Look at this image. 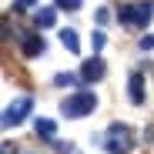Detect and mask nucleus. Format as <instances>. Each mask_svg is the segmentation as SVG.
Returning a JSON list of instances; mask_svg holds the SVG:
<instances>
[{"mask_svg": "<svg viewBox=\"0 0 154 154\" xmlns=\"http://www.w3.org/2000/svg\"><path fill=\"white\" fill-rule=\"evenodd\" d=\"M97 107V97H94V91H74L70 97H64L60 100V114L64 117H87L91 111Z\"/></svg>", "mask_w": 154, "mask_h": 154, "instance_id": "f257e3e1", "label": "nucleus"}, {"mask_svg": "<svg viewBox=\"0 0 154 154\" xmlns=\"http://www.w3.org/2000/svg\"><path fill=\"white\" fill-rule=\"evenodd\" d=\"M154 17V0H141V4H124L117 20L124 23V27H147Z\"/></svg>", "mask_w": 154, "mask_h": 154, "instance_id": "f03ea898", "label": "nucleus"}, {"mask_svg": "<svg viewBox=\"0 0 154 154\" xmlns=\"http://www.w3.org/2000/svg\"><path fill=\"white\" fill-rule=\"evenodd\" d=\"M131 147H134V134H131V127H124V124H111V127H107L104 151H107V154H131Z\"/></svg>", "mask_w": 154, "mask_h": 154, "instance_id": "7ed1b4c3", "label": "nucleus"}, {"mask_svg": "<svg viewBox=\"0 0 154 154\" xmlns=\"http://www.w3.org/2000/svg\"><path fill=\"white\" fill-rule=\"evenodd\" d=\"M34 111V100L30 97H17L14 104L4 111V127H17V124H23V117H27Z\"/></svg>", "mask_w": 154, "mask_h": 154, "instance_id": "20e7f679", "label": "nucleus"}, {"mask_svg": "<svg viewBox=\"0 0 154 154\" xmlns=\"http://www.w3.org/2000/svg\"><path fill=\"white\" fill-rule=\"evenodd\" d=\"M104 70H107V67H104V60H100V54H94L91 60L81 64V81H84V84H94V81L104 77Z\"/></svg>", "mask_w": 154, "mask_h": 154, "instance_id": "39448f33", "label": "nucleus"}, {"mask_svg": "<svg viewBox=\"0 0 154 154\" xmlns=\"http://www.w3.org/2000/svg\"><path fill=\"white\" fill-rule=\"evenodd\" d=\"M127 91H131V104H144V74L134 70L131 81H127Z\"/></svg>", "mask_w": 154, "mask_h": 154, "instance_id": "423d86ee", "label": "nucleus"}, {"mask_svg": "<svg viewBox=\"0 0 154 154\" xmlns=\"http://www.w3.org/2000/svg\"><path fill=\"white\" fill-rule=\"evenodd\" d=\"M23 54L27 57H37V54H44V37L40 34H23Z\"/></svg>", "mask_w": 154, "mask_h": 154, "instance_id": "0eeeda50", "label": "nucleus"}, {"mask_svg": "<svg viewBox=\"0 0 154 154\" xmlns=\"http://www.w3.org/2000/svg\"><path fill=\"white\" fill-rule=\"evenodd\" d=\"M54 20H57V10L54 7H40L37 14H34V23L40 30H47V27H54Z\"/></svg>", "mask_w": 154, "mask_h": 154, "instance_id": "6e6552de", "label": "nucleus"}, {"mask_svg": "<svg viewBox=\"0 0 154 154\" xmlns=\"http://www.w3.org/2000/svg\"><path fill=\"white\" fill-rule=\"evenodd\" d=\"M34 131H37L40 137H50V141H54V134H57V124L50 121V117H37V121H34Z\"/></svg>", "mask_w": 154, "mask_h": 154, "instance_id": "1a4fd4ad", "label": "nucleus"}, {"mask_svg": "<svg viewBox=\"0 0 154 154\" xmlns=\"http://www.w3.org/2000/svg\"><path fill=\"white\" fill-rule=\"evenodd\" d=\"M60 44L70 50V54H81V40H77V30L64 27V30H60Z\"/></svg>", "mask_w": 154, "mask_h": 154, "instance_id": "9d476101", "label": "nucleus"}, {"mask_svg": "<svg viewBox=\"0 0 154 154\" xmlns=\"http://www.w3.org/2000/svg\"><path fill=\"white\" fill-rule=\"evenodd\" d=\"M104 44H107V34H104V30H94V34H91V47H94V54H100V50H104Z\"/></svg>", "mask_w": 154, "mask_h": 154, "instance_id": "9b49d317", "label": "nucleus"}, {"mask_svg": "<svg viewBox=\"0 0 154 154\" xmlns=\"http://www.w3.org/2000/svg\"><path fill=\"white\" fill-rule=\"evenodd\" d=\"M54 84H57V87H77V77H74V74H57Z\"/></svg>", "mask_w": 154, "mask_h": 154, "instance_id": "f8f14e48", "label": "nucleus"}, {"mask_svg": "<svg viewBox=\"0 0 154 154\" xmlns=\"http://www.w3.org/2000/svg\"><path fill=\"white\" fill-rule=\"evenodd\" d=\"M54 4H57L60 10H77V7H81V0H54Z\"/></svg>", "mask_w": 154, "mask_h": 154, "instance_id": "ddd939ff", "label": "nucleus"}, {"mask_svg": "<svg viewBox=\"0 0 154 154\" xmlns=\"http://www.w3.org/2000/svg\"><path fill=\"white\" fill-rule=\"evenodd\" d=\"M137 47H141V50H151V47H154V34H147V37H141V40H137Z\"/></svg>", "mask_w": 154, "mask_h": 154, "instance_id": "4468645a", "label": "nucleus"}, {"mask_svg": "<svg viewBox=\"0 0 154 154\" xmlns=\"http://www.w3.org/2000/svg\"><path fill=\"white\" fill-rule=\"evenodd\" d=\"M37 4V0H14V10L20 14V10H27V7H34Z\"/></svg>", "mask_w": 154, "mask_h": 154, "instance_id": "2eb2a0df", "label": "nucleus"}, {"mask_svg": "<svg viewBox=\"0 0 154 154\" xmlns=\"http://www.w3.org/2000/svg\"><path fill=\"white\" fill-rule=\"evenodd\" d=\"M107 20H111V10L100 7V10H97V23H107Z\"/></svg>", "mask_w": 154, "mask_h": 154, "instance_id": "dca6fc26", "label": "nucleus"}]
</instances>
